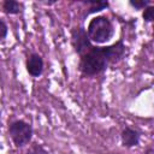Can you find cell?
<instances>
[{
    "mask_svg": "<svg viewBox=\"0 0 154 154\" xmlns=\"http://www.w3.org/2000/svg\"><path fill=\"white\" fill-rule=\"evenodd\" d=\"M26 154H48L41 146H38V144H36V146H34V148H32V150L31 152H28Z\"/></svg>",
    "mask_w": 154,
    "mask_h": 154,
    "instance_id": "8fae6325",
    "label": "cell"
},
{
    "mask_svg": "<svg viewBox=\"0 0 154 154\" xmlns=\"http://www.w3.org/2000/svg\"><path fill=\"white\" fill-rule=\"evenodd\" d=\"M146 154H154V150H153V149H147Z\"/></svg>",
    "mask_w": 154,
    "mask_h": 154,
    "instance_id": "5bb4252c",
    "label": "cell"
},
{
    "mask_svg": "<svg viewBox=\"0 0 154 154\" xmlns=\"http://www.w3.org/2000/svg\"><path fill=\"white\" fill-rule=\"evenodd\" d=\"M72 45L76 49V52L82 57L93 46L89 42V37L87 36V32L83 28H76L72 31Z\"/></svg>",
    "mask_w": 154,
    "mask_h": 154,
    "instance_id": "277c9868",
    "label": "cell"
},
{
    "mask_svg": "<svg viewBox=\"0 0 154 154\" xmlns=\"http://www.w3.org/2000/svg\"><path fill=\"white\" fill-rule=\"evenodd\" d=\"M42 69H43V60L42 58L38 55V54H31L28 60H26V70L28 72L34 76V77H37L41 75L42 72Z\"/></svg>",
    "mask_w": 154,
    "mask_h": 154,
    "instance_id": "5b68a950",
    "label": "cell"
},
{
    "mask_svg": "<svg viewBox=\"0 0 154 154\" xmlns=\"http://www.w3.org/2000/svg\"><path fill=\"white\" fill-rule=\"evenodd\" d=\"M143 19L147 22H154V6L146 7L143 11Z\"/></svg>",
    "mask_w": 154,
    "mask_h": 154,
    "instance_id": "30bf717a",
    "label": "cell"
},
{
    "mask_svg": "<svg viewBox=\"0 0 154 154\" xmlns=\"http://www.w3.org/2000/svg\"><path fill=\"white\" fill-rule=\"evenodd\" d=\"M130 4L134 6V7H136V8H143V7H146L147 5H148V1H130Z\"/></svg>",
    "mask_w": 154,
    "mask_h": 154,
    "instance_id": "7c38bea8",
    "label": "cell"
},
{
    "mask_svg": "<svg viewBox=\"0 0 154 154\" xmlns=\"http://www.w3.org/2000/svg\"><path fill=\"white\" fill-rule=\"evenodd\" d=\"M124 51H125V47H124V45H123L122 41H118L117 43H114L112 46L103 47L105 55L107 57V59H108L109 63H113V61L119 60L123 57Z\"/></svg>",
    "mask_w": 154,
    "mask_h": 154,
    "instance_id": "8992f818",
    "label": "cell"
},
{
    "mask_svg": "<svg viewBox=\"0 0 154 154\" xmlns=\"http://www.w3.org/2000/svg\"><path fill=\"white\" fill-rule=\"evenodd\" d=\"M87 31H88V37L91 41L96 43H102L112 37L113 25L107 17L99 16L90 20Z\"/></svg>",
    "mask_w": 154,
    "mask_h": 154,
    "instance_id": "7a4b0ae2",
    "label": "cell"
},
{
    "mask_svg": "<svg viewBox=\"0 0 154 154\" xmlns=\"http://www.w3.org/2000/svg\"><path fill=\"white\" fill-rule=\"evenodd\" d=\"M140 141V134L131 129V128H125L122 132V142L125 147H134L137 146Z\"/></svg>",
    "mask_w": 154,
    "mask_h": 154,
    "instance_id": "52a82bcc",
    "label": "cell"
},
{
    "mask_svg": "<svg viewBox=\"0 0 154 154\" xmlns=\"http://www.w3.org/2000/svg\"><path fill=\"white\" fill-rule=\"evenodd\" d=\"M108 63L109 61L105 55L103 47H91L81 57L79 69L84 75L93 76L102 72L107 67Z\"/></svg>",
    "mask_w": 154,
    "mask_h": 154,
    "instance_id": "6da1fadb",
    "label": "cell"
},
{
    "mask_svg": "<svg viewBox=\"0 0 154 154\" xmlns=\"http://www.w3.org/2000/svg\"><path fill=\"white\" fill-rule=\"evenodd\" d=\"M89 4H90V8H89L90 13L101 11V10H103V8H106L108 6V4L105 2V1H90Z\"/></svg>",
    "mask_w": 154,
    "mask_h": 154,
    "instance_id": "9c48e42d",
    "label": "cell"
},
{
    "mask_svg": "<svg viewBox=\"0 0 154 154\" xmlns=\"http://www.w3.org/2000/svg\"><path fill=\"white\" fill-rule=\"evenodd\" d=\"M8 134L11 136L13 143L17 147H22L31 140L32 129H31L30 124H28L23 120H16L10 124Z\"/></svg>",
    "mask_w": 154,
    "mask_h": 154,
    "instance_id": "3957f363",
    "label": "cell"
},
{
    "mask_svg": "<svg viewBox=\"0 0 154 154\" xmlns=\"http://www.w3.org/2000/svg\"><path fill=\"white\" fill-rule=\"evenodd\" d=\"M4 10L6 13H10V14L18 13L19 12V4L14 0H6L4 2Z\"/></svg>",
    "mask_w": 154,
    "mask_h": 154,
    "instance_id": "ba28073f",
    "label": "cell"
},
{
    "mask_svg": "<svg viewBox=\"0 0 154 154\" xmlns=\"http://www.w3.org/2000/svg\"><path fill=\"white\" fill-rule=\"evenodd\" d=\"M0 25H1V36L0 37H1V40H4L6 37V34H7V26H6L4 20H0Z\"/></svg>",
    "mask_w": 154,
    "mask_h": 154,
    "instance_id": "4fadbf2b",
    "label": "cell"
}]
</instances>
